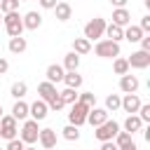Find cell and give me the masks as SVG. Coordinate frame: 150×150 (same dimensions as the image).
<instances>
[{
  "instance_id": "cell-27",
  "label": "cell",
  "mask_w": 150,
  "mask_h": 150,
  "mask_svg": "<svg viewBox=\"0 0 150 150\" xmlns=\"http://www.w3.org/2000/svg\"><path fill=\"white\" fill-rule=\"evenodd\" d=\"M59 96H61V101H63L66 105H73V103L77 101V89H70V87H66L63 91H59Z\"/></svg>"
},
{
  "instance_id": "cell-38",
  "label": "cell",
  "mask_w": 150,
  "mask_h": 150,
  "mask_svg": "<svg viewBox=\"0 0 150 150\" xmlns=\"http://www.w3.org/2000/svg\"><path fill=\"white\" fill-rule=\"evenodd\" d=\"M138 28H141L143 33H148V30H150V16H143L141 23H138Z\"/></svg>"
},
{
  "instance_id": "cell-30",
  "label": "cell",
  "mask_w": 150,
  "mask_h": 150,
  "mask_svg": "<svg viewBox=\"0 0 150 150\" xmlns=\"http://www.w3.org/2000/svg\"><path fill=\"white\" fill-rule=\"evenodd\" d=\"M26 91H28V84H26V82H14V84H12V96H14V98H23Z\"/></svg>"
},
{
  "instance_id": "cell-15",
  "label": "cell",
  "mask_w": 150,
  "mask_h": 150,
  "mask_svg": "<svg viewBox=\"0 0 150 150\" xmlns=\"http://www.w3.org/2000/svg\"><path fill=\"white\" fill-rule=\"evenodd\" d=\"M47 82H52V84H56V82H63V75H66V70H63V66H59V63H52L49 68H47Z\"/></svg>"
},
{
  "instance_id": "cell-2",
  "label": "cell",
  "mask_w": 150,
  "mask_h": 150,
  "mask_svg": "<svg viewBox=\"0 0 150 150\" xmlns=\"http://www.w3.org/2000/svg\"><path fill=\"white\" fill-rule=\"evenodd\" d=\"M96 56L101 59H115L120 56V42H112V40H98L96 47H94Z\"/></svg>"
},
{
  "instance_id": "cell-43",
  "label": "cell",
  "mask_w": 150,
  "mask_h": 150,
  "mask_svg": "<svg viewBox=\"0 0 150 150\" xmlns=\"http://www.w3.org/2000/svg\"><path fill=\"white\" fill-rule=\"evenodd\" d=\"M120 150H138V148H136V143H134V141H131V143H127V145H122V148H120Z\"/></svg>"
},
{
  "instance_id": "cell-47",
  "label": "cell",
  "mask_w": 150,
  "mask_h": 150,
  "mask_svg": "<svg viewBox=\"0 0 150 150\" xmlns=\"http://www.w3.org/2000/svg\"><path fill=\"white\" fill-rule=\"evenodd\" d=\"M23 150H35V148H23Z\"/></svg>"
},
{
  "instance_id": "cell-34",
  "label": "cell",
  "mask_w": 150,
  "mask_h": 150,
  "mask_svg": "<svg viewBox=\"0 0 150 150\" xmlns=\"http://www.w3.org/2000/svg\"><path fill=\"white\" fill-rule=\"evenodd\" d=\"M19 2H21V0H0V12H2V14L16 12V9H19Z\"/></svg>"
},
{
  "instance_id": "cell-46",
  "label": "cell",
  "mask_w": 150,
  "mask_h": 150,
  "mask_svg": "<svg viewBox=\"0 0 150 150\" xmlns=\"http://www.w3.org/2000/svg\"><path fill=\"white\" fill-rule=\"evenodd\" d=\"M0 23H2V12H0Z\"/></svg>"
},
{
  "instance_id": "cell-45",
  "label": "cell",
  "mask_w": 150,
  "mask_h": 150,
  "mask_svg": "<svg viewBox=\"0 0 150 150\" xmlns=\"http://www.w3.org/2000/svg\"><path fill=\"white\" fill-rule=\"evenodd\" d=\"M0 117H2V105H0Z\"/></svg>"
},
{
  "instance_id": "cell-42",
  "label": "cell",
  "mask_w": 150,
  "mask_h": 150,
  "mask_svg": "<svg viewBox=\"0 0 150 150\" xmlns=\"http://www.w3.org/2000/svg\"><path fill=\"white\" fill-rule=\"evenodd\" d=\"M7 68H9V63H7L5 59H0V75H2V73H7Z\"/></svg>"
},
{
  "instance_id": "cell-11",
  "label": "cell",
  "mask_w": 150,
  "mask_h": 150,
  "mask_svg": "<svg viewBox=\"0 0 150 150\" xmlns=\"http://www.w3.org/2000/svg\"><path fill=\"white\" fill-rule=\"evenodd\" d=\"M120 108L124 110V112H129V115H134L138 108H141V98L136 96V94H124V98H122V103H120Z\"/></svg>"
},
{
  "instance_id": "cell-10",
  "label": "cell",
  "mask_w": 150,
  "mask_h": 150,
  "mask_svg": "<svg viewBox=\"0 0 150 150\" xmlns=\"http://www.w3.org/2000/svg\"><path fill=\"white\" fill-rule=\"evenodd\" d=\"M108 120V110L105 108H89V112H87V122L91 124V127H98V124H103Z\"/></svg>"
},
{
  "instance_id": "cell-22",
  "label": "cell",
  "mask_w": 150,
  "mask_h": 150,
  "mask_svg": "<svg viewBox=\"0 0 150 150\" xmlns=\"http://www.w3.org/2000/svg\"><path fill=\"white\" fill-rule=\"evenodd\" d=\"M26 47H28L26 38H21V35L9 38V52H12V54H21V52H26Z\"/></svg>"
},
{
  "instance_id": "cell-9",
  "label": "cell",
  "mask_w": 150,
  "mask_h": 150,
  "mask_svg": "<svg viewBox=\"0 0 150 150\" xmlns=\"http://www.w3.org/2000/svg\"><path fill=\"white\" fill-rule=\"evenodd\" d=\"M47 112H49V108H47V103H45L42 98L28 105V115H30V117H33L35 122H42V120L47 117Z\"/></svg>"
},
{
  "instance_id": "cell-12",
  "label": "cell",
  "mask_w": 150,
  "mask_h": 150,
  "mask_svg": "<svg viewBox=\"0 0 150 150\" xmlns=\"http://www.w3.org/2000/svg\"><path fill=\"white\" fill-rule=\"evenodd\" d=\"M38 141H40V145H42V148L52 150V148H56V131H54V129H40Z\"/></svg>"
},
{
  "instance_id": "cell-6",
  "label": "cell",
  "mask_w": 150,
  "mask_h": 150,
  "mask_svg": "<svg viewBox=\"0 0 150 150\" xmlns=\"http://www.w3.org/2000/svg\"><path fill=\"white\" fill-rule=\"evenodd\" d=\"M16 134H19L16 120H14L12 115H2V117H0V138L12 141V138H16Z\"/></svg>"
},
{
  "instance_id": "cell-32",
  "label": "cell",
  "mask_w": 150,
  "mask_h": 150,
  "mask_svg": "<svg viewBox=\"0 0 150 150\" xmlns=\"http://www.w3.org/2000/svg\"><path fill=\"white\" fill-rule=\"evenodd\" d=\"M120 103H122V98H120L117 94H110V96L105 98V110H108V112H110V110L115 112V110H120Z\"/></svg>"
},
{
  "instance_id": "cell-31",
  "label": "cell",
  "mask_w": 150,
  "mask_h": 150,
  "mask_svg": "<svg viewBox=\"0 0 150 150\" xmlns=\"http://www.w3.org/2000/svg\"><path fill=\"white\" fill-rule=\"evenodd\" d=\"M77 101H80V103H84L87 108H94V105H96V94H91V91L77 94Z\"/></svg>"
},
{
  "instance_id": "cell-25",
  "label": "cell",
  "mask_w": 150,
  "mask_h": 150,
  "mask_svg": "<svg viewBox=\"0 0 150 150\" xmlns=\"http://www.w3.org/2000/svg\"><path fill=\"white\" fill-rule=\"evenodd\" d=\"M77 66H80V54L68 52L63 56V70H77Z\"/></svg>"
},
{
  "instance_id": "cell-37",
  "label": "cell",
  "mask_w": 150,
  "mask_h": 150,
  "mask_svg": "<svg viewBox=\"0 0 150 150\" xmlns=\"http://www.w3.org/2000/svg\"><path fill=\"white\" fill-rule=\"evenodd\" d=\"M136 112H138L141 122H150V105H143V103H141V108H138Z\"/></svg>"
},
{
  "instance_id": "cell-7",
  "label": "cell",
  "mask_w": 150,
  "mask_h": 150,
  "mask_svg": "<svg viewBox=\"0 0 150 150\" xmlns=\"http://www.w3.org/2000/svg\"><path fill=\"white\" fill-rule=\"evenodd\" d=\"M87 112H89V108H87L84 103L75 101V103H73V108H70V112H68V122H70V124H75V127H82V124L87 122Z\"/></svg>"
},
{
  "instance_id": "cell-35",
  "label": "cell",
  "mask_w": 150,
  "mask_h": 150,
  "mask_svg": "<svg viewBox=\"0 0 150 150\" xmlns=\"http://www.w3.org/2000/svg\"><path fill=\"white\" fill-rule=\"evenodd\" d=\"M63 105H66V103L61 101V96H59V91H56V94H54V96H52V98L47 101V108H49V110H56V112H59V110H61Z\"/></svg>"
},
{
  "instance_id": "cell-20",
  "label": "cell",
  "mask_w": 150,
  "mask_h": 150,
  "mask_svg": "<svg viewBox=\"0 0 150 150\" xmlns=\"http://www.w3.org/2000/svg\"><path fill=\"white\" fill-rule=\"evenodd\" d=\"M38 94H40V98L47 103V101L56 94V87H54L52 82H47V80H45V82H40V84H38Z\"/></svg>"
},
{
  "instance_id": "cell-16",
  "label": "cell",
  "mask_w": 150,
  "mask_h": 150,
  "mask_svg": "<svg viewBox=\"0 0 150 150\" xmlns=\"http://www.w3.org/2000/svg\"><path fill=\"white\" fill-rule=\"evenodd\" d=\"M129 21H131V14L124 9V7H115V12H112V23L115 26H129Z\"/></svg>"
},
{
  "instance_id": "cell-49",
  "label": "cell",
  "mask_w": 150,
  "mask_h": 150,
  "mask_svg": "<svg viewBox=\"0 0 150 150\" xmlns=\"http://www.w3.org/2000/svg\"><path fill=\"white\" fill-rule=\"evenodd\" d=\"M0 150H5V148H0Z\"/></svg>"
},
{
  "instance_id": "cell-1",
  "label": "cell",
  "mask_w": 150,
  "mask_h": 150,
  "mask_svg": "<svg viewBox=\"0 0 150 150\" xmlns=\"http://www.w3.org/2000/svg\"><path fill=\"white\" fill-rule=\"evenodd\" d=\"M2 23H5V30H7L9 38H16V35L23 33V21H21L19 12H7V14H2Z\"/></svg>"
},
{
  "instance_id": "cell-3",
  "label": "cell",
  "mask_w": 150,
  "mask_h": 150,
  "mask_svg": "<svg viewBox=\"0 0 150 150\" xmlns=\"http://www.w3.org/2000/svg\"><path fill=\"white\" fill-rule=\"evenodd\" d=\"M38 134H40V129H38V122L30 117V120H23V127H21V131H19V138L26 143V145H33V143H38Z\"/></svg>"
},
{
  "instance_id": "cell-8",
  "label": "cell",
  "mask_w": 150,
  "mask_h": 150,
  "mask_svg": "<svg viewBox=\"0 0 150 150\" xmlns=\"http://www.w3.org/2000/svg\"><path fill=\"white\" fill-rule=\"evenodd\" d=\"M127 63H129V68H148V66H150V52L138 49V52H134V54L127 59Z\"/></svg>"
},
{
  "instance_id": "cell-17",
  "label": "cell",
  "mask_w": 150,
  "mask_h": 150,
  "mask_svg": "<svg viewBox=\"0 0 150 150\" xmlns=\"http://www.w3.org/2000/svg\"><path fill=\"white\" fill-rule=\"evenodd\" d=\"M103 35H108V40H112V42H120V40H124V28L115 26V23H105V33Z\"/></svg>"
},
{
  "instance_id": "cell-23",
  "label": "cell",
  "mask_w": 150,
  "mask_h": 150,
  "mask_svg": "<svg viewBox=\"0 0 150 150\" xmlns=\"http://www.w3.org/2000/svg\"><path fill=\"white\" fill-rule=\"evenodd\" d=\"M12 117L14 120H26L28 117V103H23L21 98H16V103L12 108Z\"/></svg>"
},
{
  "instance_id": "cell-41",
  "label": "cell",
  "mask_w": 150,
  "mask_h": 150,
  "mask_svg": "<svg viewBox=\"0 0 150 150\" xmlns=\"http://www.w3.org/2000/svg\"><path fill=\"white\" fill-rule=\"evenodd\" d=\"M101 150H120V148H117L112 141H103V143H101Z\"/></svg>"
},
{
  "instance_id": "cell-44",
  "label": "cell",
  "mask_w": 150,
  "mask_h": 150,
  "mask_svg": "<svg viewBox=\"0 0 150 150\" xmlns=\"http://www.w3.org/2000/svg\"><path fill=\"white\" fill-rule=\"evenodd\" d=\"M110 5H115V7H124L127 0H110Z\"/></svg>"
},
{
  "instance_id": "cell-14",
  "label": "cell",
  "mask_w": 150,
  "mask_h": 150,
  "mask_svg": "<svg viewBox=\"0 0 150 150\" xmlns=\"http://www.w3.org/2000/svg\"><path fill=\"white\" fill-rule=\"evenodd\" d=\"M21 21H23V28H28V30H38L42 26V16L38 12H26L21 16Z\"/></svg>"
},
{
  "instance_id": "cell-13",
  "label": "cell",
  "mask_w": 150,
  "mask_h": 150,
  "mask_svg": "<svg viewBox=\"0 0 150 150\" xmlns=\"http://www.w3.org/2000/svg\"><path fill=\"white\" fill-rule=\"evenodd\" d=\"M120 89L124 91V94H136V89H138V77L136 75H122L120 77Z\"/></svg>"
},
{
  "instance_id": "cell-40",
  "label": "cell",
  "mask_w": 150,
  "mask_h": 150,
  "mask_svg": "<svg viewBox=\"0 0 150 150\" xmlns=\"http://www.w3.org/2000/svg\"><path fill=\"white\" fill-rule=\"evenodd\" d=\"M38 2H40V7H45V9H54L59 0H38Z\"/></svg>"
},
{
  "instance_id": "cell-19",
  "label": "cell",
  "mask_w": 150,
  "mask_h": 150,
  "mask_svg": "<svg viewBox=\"0 0 150 150\" xmlns=\"http://www.w3.org/2000/svg\"><path fill=\"white\" fill-rule=\"evenodd\" d=\"M63 82H66V87H70V89H80V87H82V75H77V70H66Z\"/></svg>"
},
{
  "instance_id": "cell-5",
  "label": "cell",
  "mask_w": 150,
  "mask_h": 150,
  "mask_svg": "<svg viewBox=\"0 0 150 150\" xmlns=\"http://www.w3.org/2000/svg\"><path fill=\"white\" fill-rule=\"evenodd\" d=\"M103 33H105V19L96 16L89 23H84V38L87 40H98V38H103Z\"/></svg>"
},
{
  "instance_id": "cell-39",
  "label": "cell",
  "mask_w": 150,
  "mask_h": 150,
  "mask_svg": "<svg viewBox=\"0 0 150 150\" xmlns=\"http://www.w3.org/2000/svg\"><path fill=\"white\" fill-rule=\"evenodd\" d=\"M138 42H141V49L143 52H150V35H143Z\"/></svg>"
},
{
  "instance_id": "cell-48",
  "label": "cell",
  "mask_w": 150,
  "mask_h": 150,
  "mask_svg": "<svg viewBox=\"0 0 150 150\" xmlns=\"http://www.w3.org/2000/svg\"><path fill=\"white\" fill-rule=\"evenodd\" d=\"M21 2H30V0H21Z\"/></svg>"
},
{
  "instance_id": "cell-28",
  "label": "cell",
  "mask_w": 150,
  "mask_h": 150,
  "mask_svg": "<svg viewBox=\"0 0 150 150\" xmlns=\"http://www.w3.org/2000/svg\"><path fill=\"white\" fill-rule=\"evenodd\" d=\"M61 131H63V138H66V141H77V138H80V127H75V124H68V127H63Z\"/></svg>"
},
{
  "instance_id": "cell-18",
  "label": "cell",
  "mask_w": 150,
  "mask_h": 150,
  "mask_svg": "<svg viewBox=\"0 0 150 150\" xmlns=\"http://www.w3.org/2000/svg\"><path fill=\"white\" fill-rule=\"evenodd\" d=\"M73 52L75 54H89L91 52V40H87V38H75L73 40Z\"/></svg>"
},
{
  "instance_id": "cell-33",
  "label": "cell",
  "mask_w": 150,
  "mask_h": 150,
  "mask_svg": "<svg viewBox=\"0 0 150 150\" xmlns=\"http://www.w3.org/2000/svg\"><path fill=\"white\" fill-rule=\"evenodd\" d=\"M112 143H115L117 148H122V145L131 143V134H129V131H117V134H115V138H112Z\"/></svg>"
},
{
  "instance_id": "cell-26",
  "label": "cell",
  "mask_w": 150,
  "mask_h": 150,
  "mask_svg": "<svg viewBox=\"0 0 150 150\" xmlns=\"http://www.w3.org/2000/svg\"><path fill=\"white\" fill-rule=\"evenodd\" d=\"M143 35H145V33H143L138 26H127V28H124V40H129V42H138Z\"/></svg>"
},
{
  "instance_id": "cell-21",
  "label": "cell",
  "mask_w": 150,
  "mask_h": 150,
  "mask_svg": "<svg viewBox=\"0 0 150 150\" xmlns=\"http://www.w3.org/2000/svg\"><path fill=\"white\" fill-rule=\"evenodd\" d=\"M54 14H56V19H59V21H68V19H70V14H73V7H70L68 2H56Z\"/></svg>"
},
{
  "instance_id": "cell-29",
  "label": "cell",
  "mask_w": 150,
  "mask_h": 150,
  "mask_svg": "<svg viewBox=\"0 0 150 150\" xmlns=\"http://www.w3.org/2000/svg\"><path fill=\"white\" fill-rule=\"evenodd\" d=\"M112 70H115L117 75H127V73H129V63H127V59H120V56H115Z\"/></svg>"
},
{
  "instance_id": "cell-4",
  "label": "cell",
  "mask_w": 150,
  "mask_h": 150,
  "mask_svg": "<svg viewBox=\"0 0 150 150\" xmlns=\"http://www.w3.org/2000/svg\"><path fill=\"white\" fill-rule=\"evenodd\" d=\"M120 131V124L115 122V120H105L103 124H98L96 127V131H94V136L103 143V141H112L115 138V134Z\"/></svg>"
},
{
  "instance_id": "cell-24",
  "label": "cell",
  "mask_w": 150,
  "mask_h": 150,
  "mask_svg": "<svg viewBox=\"0 0 150 150\" xmlns=\"http://www.w3.org/2000/svg\"><path fill=\"white\" fill-rule=\"evenodd\" d=\"M141 127H143V122H141V117H138V115H129V117L124 120V131H129V134L141 131Z\"/></svg>"
},
{
  "instance_id": "cell-36",
  "label": "cell",
  "mask_w": 150,
  "mask_h": 150,
  "mask_svg": "<svg viewBox=\"0 0 150 150\" xmlns=\"http://www.w3.org/2000/svg\"><path fill=\"white\" fill-rule=\"evenodd\" d=\"M23 148H26V143L21 138H12V141H7V148L5 150H23Z\"/></svg>"
}]
</instances>
